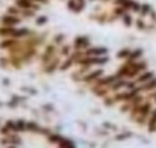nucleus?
I'll return each mask as SVG.
<instances>
[{
    "mask_svg": "<svg viewBox=\"0 0 156 148\" xmlns=\"http://www.w3.org/2000/svg\"><path fill=\"white\" fill-rule=\"evenodd\" d=\"M2 23H3V26H11V27H14V26H17V24L20 23V17H17V15H14V14H6V15L2 18Z\"/></svg>",
    "mask_w": 156,
    "mask_h": 148,
    "instance_id": "1",
    "label": "nucleus"
},
{
    "mask_svg": "<svg viewBox=\"0 0 156 148\" xmlns=\"http://www.w3.org/2000/svg\"><path fill=\"white\" fill-rule=\"evenodd\" d=\"M103 74V71L102 70H96V71H93V73H90L88 76H85V82H97V77H100Z\"/></svg>",
    "mask_w": 156,
    "mask_h": 148,
    "instance_id": "2",
    "label": "nucleus"
},
{
    "mask_svg": "<svg viewBox=\"0 0 156 148\" xmlns=\"http://www.w3.org/2000/svg\"><path fill=\"white\" fill-rule=\"evenodd\" d=\"M85 53H87V56H99V54H105L106 49H103V47H94V49L87 50Z\"/></svg>",
    "mask_w": 156,
    "mask_h": 148,
    "instance_id": "3",
    "label": "nucleus"
},
{
    "mask_svg": "<svg viewBox=\"0 0 156 148\" xmlns=\"http://www.w3.org/2000/svg\"><path fill=\"white\" fill-rule=\"evenodd\" d=\"M74 44H76V49H83V47H88L90 46V40L82 36V38H77Z\"/></svg>",
    "mask_w": 156,
    "mask_h": 148,
    "instance_id": "4",
    "label": "nucleus"
},
{
    "mask_svg": "<svg viewBox=\"0 0 156 148\" xmlns=\"http://www.w3.org/2000/svg\"><path fill=\"white\" fill-rule=\"evenodd\" d=\"M12 46H17V41H15L14 38L6 40V41H2V44H0V47H2V49H11Z\"/></svg>",
    "mask_w": 156,
    "mask_h": 148,
    "instance_id": "5",
    "label": "nucleus"
},
{
    "mask_svg": "<svg viewBox=\"0 0 156 148\" xmlns=\"http://www.w3.org/2000/svg\"><path fill=\"white\" fill-rule=\"evenodd\" d=\"M152 79H153V74H152V73H144L141 77H138V83H143V85H144V83H147V82L152 80Z\"/></svg>",
    "mask_w": 156,
    "mask_h": 148,
    "instance_id": "6",
    "label": "nucleus"
},
{
    "mask_svg": "<svg viewBox=\"0 0 156 148\" xmlns=\"http://www.w3.org/2000/svg\"><path fill=\"white\" fill-rule=\"evenodd\" d=\"M61 148H74V145L68 141H61Z\"/></svg>",
    "mask_w": 156,
    "mask_h": 148,
    "instance_id": "7",
    "label": "nucleus"
},
{
    "mask_svg": "<svg viewBox=\"0 0 156 148\" xmlns=\"http://www.w3.org/2000/svg\"><path fill=\"white\" fill-rule=\"evenodd\" d=\"M118 56H120V57H123V56H127V57H130V51H129V50H121V51L118 53Z\"/></svg>",
    "mask_w": 156,
    "mask_h": 148,
    "instance_id": "8",
    "label": "nucleus"
},
{
    "mask_svg": "<svg viewBox=\"0 0 156 148\" xmlns=\"http://www.w3.org/2000/svg\"><path fill=\"white\" fill-rule=\"evenodd\" d=\"M38 24H43V23H46V17H41V18H38V21H37Z\"/></svg>",
    "mask_w": 156,
    "mask_h": 148,
    "instance_id": "9",
    "label": "nucleus"
}]
</instances>
